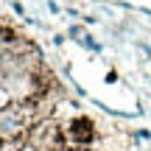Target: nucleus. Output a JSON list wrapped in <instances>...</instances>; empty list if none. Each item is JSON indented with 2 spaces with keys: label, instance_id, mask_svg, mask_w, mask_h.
I'll return each mask as SVG.
<instances>
[{
  "label": "nucleus",
  "instance_id": "1",
  "mask_svg": "<svg viewBox=\"0 0 151 151\" xmlns=\"http://www.w3.org/2000/svg\"><path fill=\"white\" fill-rule=\"evenodd\" d=\"M31 126L28 118V106L25 104H9L0 109V143H14Z\"/></svg>",
  "mask_w": 151,
  "mask_h": 151
},
{
  "label": "nucleus",
  "instance_id": "2",
  "mask_svg": "<svg viewBox=\"0 0 151 151\" xmlns=\"http://www.w3.org/2000/svg\"><path fill=\"white\" fill-rule=\"evenodd\" d=\"M65 137L73 143V146H78V148H84L87 143L92 140V123L87 118H76L70 126H67V132H65Z\"/></svg>",
  "mask_w": 151,
  "mask_h": 151
}]
</instances>
